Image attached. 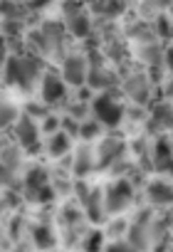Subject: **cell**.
<instances>
[{
    "label": "cell",
    "instance_id": "cell-1",
    "mask_svg": "<svg viewBox=\"0 0 173 252\" xmlns=\"http://www.w3.org/2000/svg\"><path fill=\"white\" fill-rule=\"evenodd\" d=\"M40 72H42V67H40V60H35V57H8L5 67H3L5 82L13 87H20L23 92L33 89Z\"/></svg>",
    "mask_w": 173,
    "mask_h": 252
},
{
    "label": "cell",
    "instance_id": "cell-2",
    "mask_svg": "<svg viewBox=\"0 0 173 252\" xmlns=\"http://www.w3.org/2000/svg\"><path fill=\"white\" fill-rule=\"evenodd\" d=\"M89 114H92V119H97L102 126H119L121 119H124V114H126V109H124V104L106 89V92L97 94V96L89 101Z\"/></svg>",
    "mask_w": 173,
    "mask_h": 252
},
{
    "label": "cell",
    "instance_id": "cell-3",
    "mask_svg": "<svg viewBox=\"0 0 173 252\" xmlns=\"http://www.w3.org/2000/svg\"><path fill=\"white\" fill-rule=\"evenodd\" d=\"M102 200H104L106 215L124 213L134 200V183L129 178H114L106 188H102Z\"/></svg>",
    "mask_w": 173,
    "mask_h": 252
},
{
    "label": "cell",
    "instance_id": "cell-4",
    "mask_svg": "<svg viewBox=\"0 0 173 252\" xmlns=\"http://www.w3.org/2000/svg\"><path fill=\"white\" fill-rule=\"evenodd\" d=\"M13 134H15V141L18 146L25 151V154H37L40 151V126L35 119H30L28 114H20L13 124Z\"/></svg>",
    "mask_w": 173,
    "mask_h": 252
},
{
    "label": "cell",
    "instance_id": "cell-5",
    "mask_svg": "<svg viewBox=\"0 0 173 252\" xmlns=\"http://www.w3.org/2000/svg\"><path fill=\"white\" fill-rule=\"evenodd\" d=\"M151 220H153V215H151L148 210H143L131 225H126L124 240H126L129 245H134L136 252H146V250L153 245V242H151Z\"/></svg>",
    "mask_w": 173,
    "mask_h": 252
},
{
    "label": "cell",
    "instance_id": "cell-6",
    "mask_svg": "<svg viewBox=\"0 0 173 252\" xmlns=\"http://www.w3.org/2000/svg\"><path fill=\"white\" fill-rule=\"evenodd\" d=\"M87 69H89V62H87L84 55H67L65 62H62V74L60 77L65 79L67 87L79 89V87L87 84Z\"/></svg>",
    "mask_w": 173,
    "mask_h": 252
},
{
    "label": "cell",
    "instance_id": "cell-7",
    "mask_svg": "<svg viewBox=\"0 0 173 252\" xmlns=\"http://www.w3.org/2000/svg\"><path fill=\"white\" fill-rule=\"evenodd\" d=\"M67 84L60 74L55 72H45L42 79H40V94H42V104L45 106H57L60 101H65L67 96Z\"/></svg>",
    "mask_w": 173,
    "mask_h": 252
},
{
    "label": "cell",
    "instance_id": "cell-8",
    "mask_svg": "<svg viewBox=\"0 0 173 252\" xmlns=\"http://www.w3.org/2000/svg\"><path fill=\"white\" fill-rule=\"evenodd\" d=\"M124 141L121 139H102L99 146H94V158H97V168H109L114 161L124 158Z\"/></svg>",
    "mask_w": 173,
    "mask_h": 252
},
{
    "label": "cell",
    "instance_id": "cell-9",
    "mask_svg": "<svg viewBox=\"0 0 173 252\" xmlns=\"http://www.w3.org/2000/svg\"><path fill=\"white\" fill-rule=\"evenodd\" d=\"M72 171H74V176H77V178H87L89 173H94V171H97L94 146L84 144V146H79V149L74 151V156H72Z\"/></svg>",
    "mask_w": 173,
    "mask_h": 252
},
{
    "label": "cell",
    "instance_id": "cell-10",
    "mask_svg": "<svg viewBox=\"0 0 173 252\" xmlns=\"http://www.w3.org/2000/svg\"><path fill=\"white\" fill-rule=\"evenodd\" d=\"M124 92L136 104H148V99H151V79L146 74H131L124 82Z\"/></svg>",
    "mask_w": 173,
    "mask_h": 252
},
{
    "label": "cell",
    "instance_id": "cell-11",
    "mask_svg": "<svg viewBox=\"0 0 173 252\" xmlns=\"http://www.w3.org/2000/svg\"><path fill=\"white\" fill-rule=\"evenodd\" d=\"M146 198H148L151 208H166L171 203V198H173V190H171L168 181L156 178V181L146 183Z\"/></svg>",
    "mask_w": 173,
    "mask_h": 252
},
{
    "label": "cell",
    "instance_id": "cell-12",
    "mask_svg": "<svg viewBox=\"0 0 173 252\" xmlns=\"http://www.w3.org/2000/svg\"><path fill=\"white\" fill-rule=\"evenodd\" d=\"M45 151L50 158H62L72 151V136H67L65 131H55L52 136L45 139Z\"/></svg>",
    "mask_w": 173,
    "mask_h": 252
},
{
    "label": "cell",
    "instance_id": "cell-13",
    "mask_svg": "<svg viewBox=\"0 0 173 252\" xmlns=\"http://www.w3.org/2000/svg\"><path fill=\"white\" fill-rule=\"evenodd\" d=\"M151 163H153V168L161 171V173L171 168V144H168L166 136L156 139V144L151 146Z\"/></svg>",
    "mask_w": 173,
    "mask_h": 252
},
{
    "label": "cell",
    "instance_id": "cell-14",
    "mask_svg": "<svg viewBox=\"0 0 173 252\" xmlns=\"http://www.w3.org/2000/svg\"><path fill=\"white\" fill-rule=\"evenodd\" d=\"M30 237H33V245L42 252H50L57 247V235L50 225H33L30 230Z\"/></svg>",
    "mask_w": 173,
    "mask_h": 252
},
{
    "label": "cell",
    "instance_id": "cell-15",
    "mask_svg": "<svg viewBox=\"0 0 173 252\" xmlns=\"http://www.w3.org/2000/svg\"><path fill=\"white\" fill-rule=\"evenodd\" d=\"M82 208H84V215L92 220V222H102L104 218H106V210H104V200H102V190L97 188H92L89 190V195H87V200L82 203Z\"/></svg>",
    "mask_w": 173,
    "mask_h": 252
},
{
    "label": "cell",
    "instance_id": "cell-16",
    "mask_svg": "<svg viewBox=\"0 0 173 252\" xmlns=\"http://www.w3.org/2000/svg\"><path fill=\"white\" fill-rule=\"evenodd\" d=\"M65 25H67V30H69V35H74V37H79V40H84V37H89L92 35V18H89V13L87 10H82V13H77L74 18H69V20H65Z\"/></svg>",
    "mask_w": 173,
    "mask_h": 252
},
{
    "label": "cell",
    "instance_id": "cell-17",
    "mask_svg": "<svg viewBox=\"0 0 173 252\" xmlns=\"http://www.w3.org/2000/svg\"><path fill=\"white\" fill-rule=\"evenodd\" d=\"M23 158H25V151L15 144H5L3 151H0V163H3L5 168H10L13 173L23 166Z\"/></svg>",
    "mask_w": 173,
    "mask_h": 252
},
{
    "label": "cell",
    "instance_id": "cell-18",
    "mask_svg": "<svg viewBox=\"0 0 173 252\" xmlns=\"http://www.w3.org/2000/svg\"><path fill=\"white\" fill-rule=\"evenodd\" d=\"M151 129H168L171 126V106L166 101L151 104V116H148Z\"/></svg>",
    "mask_w": 173,
    "mask_h": 252
},
{
    "label": "cell",
    "instance_id": "cell-19",
    "mask_svg": "<svg viewBox=\"0 0 173 252\" xmlns=\"http://www.w3.org/2000/svg\"><path fill=\"white\" fill-rule=\"evenodd\" d=\"M102 129H104V126H102L97 119H84V121H79V131H77V136H79L84 144H89V141H94V139L102 136Z\"/></svg>",
    "mask_w": 173,
    "mask_h": 252
},
{
    "label": "cell",
    "instance_id": "cell-20",
    "mask_svg": "<svg viewBox=\"0 0 173 252\" xmlns=\"http://www.w3.org/2000/svg\"><path fill=\"white\" fill-rule=\"evenodd\" d=\"M84 252H104V245H106V232L102 230H92L87 237H84Z\"/></svg>",
    "mask_w": 173,
    "mask_h": 252
},
{
    "label": "cell",
    "instance_id": "cell-21",
    "mask_svg": "<svg viewBox=\"0 0 173 252\" xmlns=\"http://www.w3.org/2000/svg\"><path fill=\"white\" fill-rule=\"evenodd\" d=\"M18 106L10 104V101H0V129H10L18 119Z\"/></svg>",
    "mask_w": 173,
    "mask_h": 252
},
{
    "label": "cell",
    "instance_id": "cell-22",
    "mask_svg": "<svg viewBox=\"0 0 173 252\" xmlns=\"http://www.w3.org/2000/svg\"><path fill=\"white\" fill-rule=\"evenodd\" d=\"M37 126H40V134H45V136H52L55 131H60V116H52V114H47L45 119H40V121H37Z\"/></svg>",
    "mask_w": 173,
    "mask_h": 252
},
{
    "label": "cell",
    "instance_id": "cell-23",
    "mask_svg": "<svg viewBox=\"0 0 173 252\" xmlns=\"http://www.w3.org/2000/svg\"><path fill=\"white\" fill-rule=\"evenodd\" d=\"M82 10H87L84 0H65V3H62V18H65V20L74 18V15L82 13Z\"/></svg>",
    "mask_w": 173,
    "mask_h": 252
},
{
    "label": "cell",
    "instance_id": "cell-24",
    "mask_svg": "<svg viewBox=\"0 0 173 252\" xmlns=\"http://www.w3.org/2000/svg\"><path fill=\"white\" fill-rule=\"evenodd\" d=\"M153 35H158L161 40H168V35H171V30H168V15L166 13H161V15H156V20H153Z\"/></svg>",
    "mask_w": 173,
    "mask_h": 252
},
{
    "label": "cell",
    "instance_id": "cell-25",
    "mask_svg": "<svg viewBox=\"0 0 173 252\" xmlns=\"http://www.w3.org/2000/svg\"><path fill=\"white\" fill-rule=\"evenodd\" d=\"M104 252H136V250H134V245H129L124 237H119V240L106 242V245H104Z\"/></svg>",
    "mask_w": 173,
    "mask_h": 252
},
{
    "label": "cell",
    "instance_id": "cell-26",
    "mask_svg": "<svg viewBox=\"0 0 173 252\" xmlns=\"http://www.w3.org/2000/svg\"><path fill=\"white\" fill-rule=\"evenodd\" d=\"M20 28H23V23L20 20H3V35L5 37H13V35H20Z\"/></svg>",
    "mask_w": 173,
    "mask_h": 252
},
{
    "label": "cell",
    "instance_id": "cell-27",
    "mask_svg": "<svg viewBox=\"0 0 173 252\" xmlns=\"http://www.w3.org/2000/svg\"><path fill=\"white\" fill-rule=\"evenodd\" d=\"M13 183H15V173L0 163V188H13Z\"/></svg>",
    "mask_w": 173,
    "mask_h": 252
},
{
    "label": "cell",
    "instance_id": "cell-28",
    "mask_svg": "<svg viewBox=\"0 0 173 252\" xmlns=\"http://www.w3.org/2000/svg\"><path fill=\"white\" fill-rule=\"evenodd\" d=\"M62 215H65V222H67V225H74V222H79V220L84 218V213H79V210L72 208V205H67Z\"/></svg>",
    "mask_w": 173,
    "mask_h": 252
},
{
    "label": "cell",
    "instance_id": "cell-29",
    "mask_svg": "<svg viewBox=\"0 0 173 252\" xmlns=\"http://www.w3.org/2000/svg\"><path fill=\"white\" fill-rule=\"evenodd\" d=\"M121 232L126 235V222H121V220L111 222V227H109V235H111L114 240H119V237H121Z\"/></svg>",
    "mask_w": 173,
    "mask_h": 252
},
{
    "label": "cell",
    "instance_id": "cell-30",
    "mask_svg": "<svg viewBox=\"0 0 173 252\" xmlns=\"http://www.w3.org/2000/svg\"><path fill=\"white\" fill-rule=\"evenodd\" d=\"M47 3H50V0H30L28 8L30 10H42V5H47Z\"/></svg>",
    "mask_w": 173,
    "mask_h": 252
},
{
    "label": "cell",
    "instance_id": "cell-31",
    "mask_svg": "<svg viewBox=\"0 0 173 252\" xmlns=\"http://www.w3.org/2000/svg\"><path fill=\"white\" fill-rule=\"evenodd\" d=\"M3 208H5V203H3V195H0V213H3Z\"/></svg>",
    "mask_w": 173,
    "mask_h": 252
},
{
    "label": "cell",
    "instance_id": "cell-32",
    "mask_svg": "<svg viewBox=\"0 0 173 252\" xmlns=\"http://www.w3.org/2000/svg\"><path fill=\"white\" fill-rule=\"evenodd\" d=\"M3 146H5V144H3V139H0V151H3Z\"/></svg>",
    "mask_w": 173,
    "mask_h": 252
},
{
    "label": "cell",
    "instance_id": "cell-33",
    "mask_svg": "<svg viewBox=\"0 0 173 252\" xmlns=\"http://www.w3.org/2000/svg\"><path fill=\"white\" fill-rule=\"evenodd\" d=\"M153 3H166V0H153Z\"/></svg>",
    "mask_w": 173,
    "mask_h": 252
},
{
    "label": "cell",
    "instance_id": "cell-34",
    "mask_svg": "<svg viewBox=\"0 0 173 252\" xmlns=\"http://www.w3.org/2000/svg\"><path fill=\"white\" fill-rule=\"evenodd\" d=\"M50 252H55V250H50Z\"/></svg>",
    "mask_w": 173,
    "mask_h": 252
}]
</instances>
